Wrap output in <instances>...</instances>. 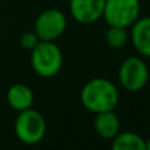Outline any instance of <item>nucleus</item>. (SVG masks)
I'll list each match as a JSON object with an SVG mask.
<instances>
[{
  "label": "nucleus",
  "mask_w": 150,
  "mask_h": 150,
  "mask_svg": "<svg viewBox=\"0 0 150 150\" xmlns=\"http://www.w3.org/2000/svg\"><path fill=\"white\" fill-rule=\"evenodd\" d=\"M15 134L24 145H36L47 134V121L40 112L33 108L19 112L15 120Z\"/></svg>",
  "instance_id": "7ed1b4c3"
},
{
  "label": "nucleus",
  "mask_w": 150,
  "mask_h": 150,
  "mask_svg": "<svg viewBox=\"0 0 150 150\" xmlns=\"http://www.w3.org/2000/svg\"><path fill=\"white\" fill-rule=\"evenodd\" d=\"M105 0H71L69 12L81 25H91L102 19Z\"/></svg>",
  "instance_id": "0eeeda50"
},
{
  "label": "nucleus",
  "mask_w": 150,
  "mask_h": 150,
  "mask_svg": "<svg viewBox=\"0 0 150 150\" xmlns=\"http://www.w3.org/2000/svg\"><path fill=\"white\" fill-rule=\"evenodd\" d=\"M141 13L139 0H105L102 19L108 27L130 28Z\"/></svg>",
  "instance_id": "20e7f679"
},
{
  "label": "nucleus",
  "mask_w": 150,
  "mask_h": 150,
  "mask_svg": "<svg viewBox=\"0 0 150 150\" xmlns=\"http://www.w3.org/2000/svg\"><path fill=\"white\" fill-rule=\"evenodd\" d=\"M150 72L146 62L139 56H129L118 68V82L127 92L136 93L145 88L149 82Z\"/></svg>",
  "instance_id": "39448f33"
},
{
  "label": "nucleus",
  "mask_w": 150,
  "mask_h": 150,
  "mask_svg": "<svg viewBox=\"0 0 150 150\" xmlns=\"http://www.w3.org/2000/svg\"><path fill=\"white\" fill-rule=\"evenodd\" d=\"M94 132L104 139H113L121 133V121L114 110L97 113L93 121Z\"/></svg>",
  "instance_id": "1a4fd4ad"
},
{
  "label": "nucleus",
  "mask_w": 150,
  "mask_h": 150,
  "mask_svg": "<svg viewBox=\"0 0 150 150\" xmlns=\"http://www.w3.org/2000/svg\"><path fill=\"white\" fill-rule=\"evenodd\" d=\"M68 27V20L61 9L49 8L39 13L33 24V32L40 41H56Z\"/></svg>",
  "instance_id": "423d86ee"
},
{
  "label": "nucleus",
  "mask_w": 150,
  "mask_h": 150,
  "mask_svg": "<svg viewBox=\"0 0 150 150\" xmlns=\"http://www.w3.org/2000/svg\"><path fill=\"white\" fill-rule=\"evenodd\" d=\"M19 42H20V45H21V48H24V49L31 52L32 49L40 42V39L37 37V35L32 31V32H25V33L21 35Z\"/></svg>",
  "instance_id": "ddd939ff"
},
{
  "label": "nucleus",
  "mask_w": 150,
  "mask_h": 150,
  "mask_svg": "<svg viewBox=\"0 0 150 150\" xmlns=\"http://www.w3.org/2000/svg\"><path fill=\"white\" fill-rule=\"evenodd\" d=\"M105 41L112 49H121L129 41L127 28L122 27H109L105 32Z\"/></svg>",
  "instance_id": "f8f14e48"
},
{
  "label": "nucleus",
  "mask_w": 150,
  "mask_h": 150,
  "mask_svg": "<svg viewBox=\"0 0 150 150\" xmlns=\"http://www.w3.org/2000/svg\"><path fill=\"white\" fill-rule=\"evenodd\" d=\"M35 101V93L27 84H17L11 85L7 91V102L13 110L23 112L31 109Z\"/></svg>",
  "instance_id": "9d476101"
},
{
  "label": "nucleus",
  "mask_w": 150,
  "mask_h": 150,
  "mask_svg": "<svg viewBox=\"0 0 150 150\" xmlns=\"http://www.w3.org/2000/svg\"><path fill=\"white\" fill-rule=\"evenodd\" d=\"M129 40L137 53L150 59V16L139 17L130 27Z\"/></svg>",
  "instance_id": "6e6552de"
},
{
  "label": "nucleus",
  "mask_w": 150,
  "mask_h": 150,
  "mask_svg": "<svg viewBox=\"0 0 150 150\" xmlns=\"http://www.w3.org/2000/svg\"><path fill=\"white\" fill-rule=\"evenodd\" d=\"M82 106L91 113L114 110L120 102V92L113 81L105 77H96L85 82L80 92Z\"/></svg>",
  "instance_id": "f257e3e1"
},
{
  "label": "nucleus",
  "mask_w": 150,
  "mask_h": 150,
  "mask_svg": "<svg viewBox=\"0 0 150 150\" xmlns=\"http://www.w3.org/2000/svg\"><path fill=\"white\" fill-rule=\"evenodd\" d=\"M112 150H146V139L134 132H121L112 139Z\"/></svg>",
  "instance_id": "9b49d317"
},
{
  "label": "nucleus",
  "mask_w": 150,
  "mask_h": 150,
  "mask_svg": "<svg viewBox=\"0 0 150 150\" xmlns=\"http://www.w3.org/2000/svg\"><path fill=\"white\" fill-rule=\"evenodd\" d=\"M64 64V54L56 41H40L31 51V67L37 76L52 79Z\"/></svg>",
  "instance_id": "f03ea898"
},
{
  "label": "nucleus",
  "mask_w": 150,
  "mask_h": 150,
  "mask_svg": "<svg viewBox=\"0 0 150 150\" xmlns=\"http://www.w3.org/2000/svg\"><path fill=\"white\" fill-rule=\"evenodd\" d=\"M146 150H150V137L146 139Z\"/></svg>",
  "instance_id": "4468645a"
}]
</instances>
